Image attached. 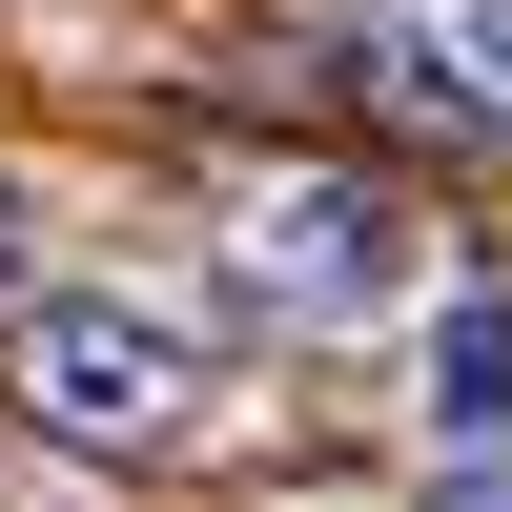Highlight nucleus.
Listing matches in <instances>:
<instances>
[{"instance_id":"f257e3e1","label":"nucleus","mask_w":512,"mask_h":512,"mask_svg":"<svg viewBox=\"0 0 512 512\" xmlns=\"http://www.w3.org/2000/svg\"><path fill=\"white\" fill-rule=\"evenodd\" d=\"M21 410L82 451V472H164V451L205 431V349L164 308H123V287H41L21 308Z\"/></svg>"},{"instance_id":"f03ea898","label":"nucleus","mask_w":512,"mask_h":512,"mask_svg":"<svg viewBox=\"0 0 512 512\" xmlns=\"http://www.w3.org/2000/svg\"><path fill=\"white\" fill-rule=\"evenodd\" d=\"M410 267H431V226H410L369 164H308V185L246 205V287H267L287 328H369V308H410Z\"/></svg>"},{"instance_id":"7ed1b4c3","label":"nucleus","mask_w":512,"mask_h":512,"mask_svg":"<svg viewBox=\"0 0 512 512\" xmlns=\"http://www.w3.org/2000/svg\"><path fill=\"white\" fill-rule=\"evenodd\" d=\"M431 410H451V431H472V451L512 431V287H472V308L431 328Z\"/></svg>"},{"instance_id":"20e7f679","label":"nucleus","mask_w":512,"mask_h":512,"mask_svg":"<svg viewBox=\"0 0 512 512\" xmlns=\"http://www.w3.org/2000/svg\"><path fill=\"white\" fill-rule=\"evenodd\" d=\"M431 21H451V62H472V82H492V123H512V0H431Z\"/></svg>"},{"instance_id":"39448f33","label":"nucleus","mask_w":512,"mask_h":512,"mask_svg":"<svg viewBox=\"0 0 512 512\" xmlns=\"http://www.w3.org/2000/svg\"><path fill=\"white\" fill-rule=\"evenodd\" d=\"M431 512H512V431H492V451H451V472H431Z\"/></svg>"},{"instance_id":"423d86ee","label":"nucleus","mask_w":512,"mask_h":512,"mask_svg":"<svg viewBox=\"0 0 512 512\" xmlns=\"http://www.w3.org/2000/svg\"><path fill=\"white\" fill-rule=\"evenodd\" d=\"M0 287H21V205H0Z\"/></svg>"}]
</instances>
